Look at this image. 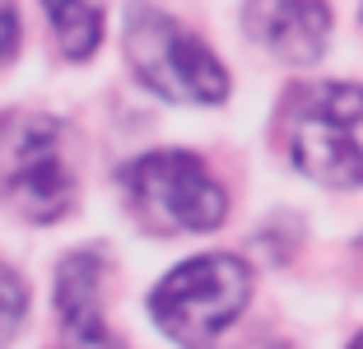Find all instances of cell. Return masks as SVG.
Here are the masks:
<instances>
[{
  "mask_svg": "<svg viewBox=\"0 0 363 349\" xmlns=\"http://www.w3.org/2000/svg\"><path fill=\"white\" fill-rule=\"evenodd\" d=\"M5 196L28 223H56L79 201L75 131L43 112H19L5 126Z\"/></svg>",
  "mask_w": 363,
  "mask_h": 349,
  "instance_id": "1",
  "label": "cell"
},
{
  "mask_svg": "<svg viewBox=\"0 0 363 349\" xmlns=\"http://www.w3.org/2000/svg\"><path fill=\"white\" fill-rule=\"evenodd\" d=\"M121 43H126L135 79L150 94L168 103H224L228 98V70L219 65V56L154 5L130 0Z\"/></svg>",
  "mask_w": 363,
  "mask_h": 349,
  "instance_id": "2",
  "label": "cell"
},
{
  "mask_svg": "<svg viewBox=\"0 0 363 349\" xmlns=\"http://www.w3.org/2000/svg\"><path fill=\"white\" fill-rule=\"evenodd\" d=\"M247 303H252V265L242 256L210 252L182 261L154 284L150 317L163 336L182 345H201L224 326H233Z\"/></svg>",
  "mask_w": 363,
  "mask_h": 349,
  "instance_id": "3",
  "label": "cell"
},
{
  "mask_svg": "<svg viewBox=\"0 0 363 349\" xmlns=\"http://www.w3.org/2000/svg\"><path fill=\"white\" fill-rule=\"evenodd\" d=\"M126 205L150 233H210L224 223L228 196L196 154L159 149L121 168Z\"/></svg>",
  "mask_w": 363,
  "mask_h": 349,
  "instance_id": "4",
  "label": "cell"
},
{
  "mask_svg": "<svg viewBox=\"0 0 363 349\" xmlns=\"http://www.w3.org/2000/svg\"><path fill=\"white\" fill-rule=\"evenodd\" d=\"M289 159L321 187H363V89H303L289 112Z\"/></svg>",
  "mask_w": 363,
  "mask_h": 349,
  "instance_id": "5",
  "label": "cell"
},
{
  "mask_svg": "<svg viewBox=\"0 0 363 349\" xmlns=\"http://www.w3.org/2000/svg\"><path fill=\"white\" fill-rule=\"evenodd\" d=\"M242 28L275 61L312 65L331 43V10L326 0H247Z\"/></svg>",
  "mask_w": 363,
  "mask_h": 349,
  "instance_id": "6",
  "label": "cell"
},
{
  "mask_svg": "<svg viewBox=\"0 0 363 349\" xmlns=\"http://www.w3.org/2000/svg\"><path fill=\"white\" fill-rule=\"evenodd\" d=\"M98 284H103V252L79 247L56 265V312H61V336L70 345H103V307H98Z\"/></svg>",
  "mask_w": 363,
  "mask_h": 349,
  "instance_id": "7",
  "label": "cell"
},
{
  "mask_svg": "<svg viewBox=\"0 0 363 349\" xmlns=\"http://www.w3.org/2000/svg\"><path fill=\"white\" fill-rule=\"evenodd\" d=\"M47 19H52L56 47L70 61H89L103 43V0H43Z\"/></svg>",
  "mask_w": 363,
  "mask_h": 349,
  "instance_id": "8",
  "label": "cell"
},
{
  "mask_svg": "<svg viewBox=\"0 0 363 349\" xmlns=\"http://www.w3.org/2000/svg\"><path fill=\"white\" fill-rule=\"evenodd\" d=\"M23 312H28V298H23V279L14 265H5V336L14 340V331H19Z\"/></svg>",
  "mask_w": 363,
  "mask_h": 349,
  "instance_id": "9",
  "label": "cell"
},
{
  "mask_svg": "<svg viewBox=\"0 0 363 349\" xmlns=\"http://www.w3.org/2000/svg\"><path fill=\"white\" fill-rule=\"evenodd\" d=\"M5 33H10V43H5V61H19V10H5Z\"/></svg>",
  "mask_w": 363,
  "mask_h": 349,
  "instance_id": "10",
  "label": "cell"
}]
</instances>
